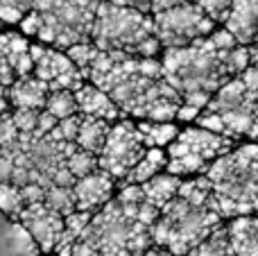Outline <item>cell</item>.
I'll list each match as a JSON object with an SVG mask.
<instances>
[{"label":"cell","instance_id":"obj_1","mask_svg":"<svg viewBox=\"0 0 258 256\" xmlns=\"http://www.w3.org/2000/svg\"><path fill=\"white\" fill-rule=\"evenodd\" d=\"M150 34H154V16L109 0L98 3L91 30V41L98 45V50H118L134 57L136 45Z\"/></svg>","mask_w":258,"mask_h":256},{"label":"cell","instance_id":"obj_2","mask_svg":"<svg viewBox=\"0 0 258 256\" xmlns=\"http://www.w3.org/2000/svg\"><path fill=\"white\" fill-rule=\"evenodd\" d=\"M161 216L170 222V236L165 249L172 256H186L215 227L222 225V218L211 207H190L179 195H174L161 207Z\"/></svg>","mask_w":258,"mask_h":256},{"label":"cell","instance_id":"obj_3","mask_svg":"<svg viewBox=\"0 0 258 256\" xmlns=\"http://www.w3.org/2000/svg\"><path fill=\"white\" fill-rule=\"evenodd\" d=\"M213 30L215 21H211L200 5L190 0L154 14V34L163 48H181L195 39L209 36Z\"/></svg>","mask_w":258,"mask_h":256},{"label":"cell","instance_id":"obj_4","mask_svg":"<svg viewBox=\"0 0 258 256\" xmlns=\"http://www.w3.org/2000/svg\"><path fill=\"white\" fill-rule=\"evenodd\" d=\"M143 152L145 145L136 125L132 120H116V125H109L107 139L98 154V168L109 172L113 179H125Z\"/></svg>","mask_w":258,"mask_h":256},{"label":"cell","instance_id":"obj_5","mask_svg":"<svg viewBox=\"0 0 258 256\" xmlns=\"http://www.w3.org/2000/svg\"><path fill=\"white\" fill-rule=\"evenodd\" d=\"M16 220L30 231L32 240L36 243L39 252H43V254L52 252L59 236L63 231V216H59L57 211L48 209L43 202L25 204Z\"/></svg>","mask_w":258,"mask_h":256},{"label":"cell","instance_id":"obj_6","mask_svg":"<svg viewBox=\"0 0 258 256\" xmlns=\"http://www.w3.org/2000/svg\"><path fill=\"white\" fill-rule=\"evenodd\" d=\"M32 73H34V77L43 80L50 91H59V89L77 91L84 84V77H82L80 68L68 59V54L63 50H57V48H45V52L34 63Z\"/></svg>","mask_w":258,"mask_h":256},{"label":"cell","instance_id":"obj_7","mask_svg":"<svg viewBox=\"0 0 258 256\" xmlns=\"http://www.w3.org/2000/svg\"><path fill=\"white\" fill-rule=\"evenodd\" d=\"M113 177L104 170H93L89 175L75 179L73 184V193H75V209L80 211H91L95 213L98 209H102L104 204L111 200L113 193Z\"/></svg>","mask_w":258,"mask_h":256},{"label":"cell","instance_id":"obj_8","mask_svg":"<svg viewBox=\"0 0 258 256\" xmlns=\"http://www.w3.org/2000/svg\"><path fill=\"white\" fill-rule=\"evenodd\" d=\"M227 30L236 36L238 43H258V0H233L227 18Z\"/></svg>","mask_w":258,"mask_h":256},{"label":"cell","instance_id":"obj_9","mask_svg":"<svg viewBox=\"0 0 258 256\" xmlns=\"http://www.w3.org/2000/svg\"><path fill=\"white\" fill-rule=\"evenodd\" d=\"M75 102H77V113H82V116L102 118L107 122H116L118 116H120V109L111 100V95L107 91L98 89L95 84H82L75 91Z\"/></svg>","mask_w":258,"mask_h":256},{"label":"cell","instance_id":"obj_10","mask_svg":"<svg viewBox=\"0 0 258 256\" xmlns=\"http://www.w3.org/2000/svg\"><path fill=\"white\" fill-rule=\"evenodd\" d=\"M177 141H181L188 148V152H195L200 157H204L206 161L220 157V154H227L231 148V139L224 134H213L209 130H181L177 136Z\"/></svg>","mask_w":258,"mask_h":256},{"label":"cell","instance_id":"obj_11","mask_svg":"<svg viewBox=\"0 0 258 256\" xmlns=\"http://www.w3.org/2000/svg\"><path fill=\"white\" fill-rule=\"evenodd\" d=\"M50 89L43 80L34 75L16 77L12 84L7 86V100L9 107H27V109H43L45 98H48Z\"/></svg>","mask_w":258,"mask_h":256},{"label":"cell","instance_id":"obj_12","mask_svg":"<svg viewBox=\"0 0 258 256\" xmlns=\"http://www.w3.org/2000/svg\"><path fill=\"white\" fill-rule=\"evenodd\" d=\"M82 116V113H80ZM111 122L102 120V118H93V116H82L80 120V132H77V148L86 150V152L100 154L104 145V139H107V132Z\"/></svg>","mask_w":258,"mask_h":256},{"label":"cell","instance_id":"obj_13","mask_svg":"<svg viewBox=\"0 0 258 256\" xmlns=\"http://www.w3.org/2000/svg\"><path fill=\"white\" fill-rule=\"evenodd\" d=\"M179 181L181 179H179L177 175H170V172L159 175V172H156L154 177H150L147 181L141 184L143 198H145V202H150V204H154L156 209H161L168 200H172L174 195H177Z\"/></svg>","mask_w":258,"mask_h":256},{"label":"cell","instance_id":"obj_14","mask_svg":"<svg viewBox=\"0 0 258 256\" xmlns=\"http://www.w3.org/2000/svg\"><path fill=\"white\" fill-rule=\"evenodd\" d=\"M165 163H168V157H165V152L161 148H145L143 157L129 170V175L122 179V184H143L150 177H154L159 170H163Z\"/></svg>","mask_w":258,"mask_h":256},{"label":"cell","instance_id":"obj_15","mask_svg":"<svg viewBox=\"0 0 258 256\" xmlns=\"http://www.w3.org/2000/svg\"><path fill=\"white\" fill-rule=\"evenodd\" d=\"M245 93H247V89H245V84H242L240 77H238V75L236 77H229V80L224 82V84L220 86L213 95H211L209 104H206L204 109H206V111L222 113V111H227V109L238 107V104L245 100Z\"/></svg>","mask_w":258,"mask_h":256},{"label":"cell","instance_id":"obj_16","mask_svg":"<svg viewBox=\"0 0 258 256\" xmlns=\"http://www.w3.org/2000/svg\"><path fill=\"white\" fill-rule=\"evenodd\" d=\"M136 130L141 134V141L145 148H163L179 134V130L172 122H156V120L136 122Z\"/></svg>","mask_w":258,"mask_h":256},{"label":"cell","instance_id":"obj_17","mask_svg":"<svg viewBox=\"0 0 258 256\" xmlns=\"http://www.w3.org/2000/svg\"><path fill=\"white\" fill-rule=\"evenodd\" d=\"M186 256H233L227 227L218 225L200 245H195Z\"/></svg>","mask_w":258,"mask_h":256},{"label":"cell","instance_id":"obj_18","mask_svg":"<svg viewBox=\"0 0 258 256\" xmlns=\"http://www.w3.org/2000/svg\"><path fill=\"white\" fill-rule=\"evenodd\" d=\"M43 204L52 211H57L59 216H68L71 211H75L73 186H48L43 195Z\"/></svg>","mask_w":258,"mask_h":256},{"label":"cell","instance_id":"obj_19","mask_svg":"<svg viewBox=\"0 0 258 256\" xmlns=\"http://www.w3.org/2000/svg\"><path fill=\"white\" fill-rule=\"evenodd\" d=\"M45 111H50L57 120L66 116H73L77 113V102H75V91H66V89H59V91H50L48 98H45Z\"/></svg>","mask_w":258,"mask_h":256},{"label":"cell","instance_id":"obj_20","mask_svg":"<svg viewBox=\"0 0 258 256\" xmlns=\"http://www.w3.org/2000/svg\"><path fill=\"white\" fill-rule=\"evenodd\" d=\"M206 159L200 157L195 152H186L177 159H168L165 168H168L170 175H177V177H183V175H195V172H202L206 168Z\"/></svg>","mask_w":258,"mask_h":256},{"label":"cell","instance_id":"obj_21","mask_svg":"<svg viewBox=\"0 0 258 256\" xmlns=\"http://www.w3.org/2000/svg\"><path fill=\"white\" fill-rule=\"evenodd\" d=\"M63 163H66V168L71 170V175L75 177V179H80V177H84V175H89V172L98 170V154L86 152V150L77 148L73 154H68Z\"/></svg>","mask_w":258,"mask_h":256},{"label":"cell","instance_id":"obj_22","mask_svg":"<svg viewBox=\"0 0 258 256\" xmlns=\"http://www.w3.org/2000/svg\"><path fill=\"white\" fill-rule=\"evenodd\" d=\"M66 54H68V59L80 68L82 77H86V71H89L91 61H93L95 54H98V45H95L93 41H80V43L66 48Z\"/></svg>","mask_w":258,"mask_h":256},{"label":"cell","instance_id":"obj_23","mask_svg":"<svg viewBox=\"0 0 258 256\" xmlns=\"http://www.w3.org/2000/svg\"><path fill=\"white\" fill-rule=\"evenodd\" d=\"M25 207L21 198V188L14 186L12 181H0V211L12 218H18L21 209Z\"/></svg>","mask_w":258,"mask_h":256},{"label":"cell","instance_id":"obj_24","mask_svg":"<svg viewBox=\"0 0 258 256\" xmlns=\"http://www.w3.org/2000/svg\"><path fill=\"white\" fill-rule=\"evenodd\" d=\"M80 120H82L80 113H73V116L61 118L45 136H50L52 141H75L77 132H80Z\"/></svg>","mask_w":258,"mask_h":256},{"label":"cell","instance_id":"obj_25","mask_svg":"<svg viewBox=\"0 0 258 256\" xmlns=\"http://www.w3.org/2000/svg\"><path fill=\"white\" fill-rule=\"evenodd\" d=\"M224 63H227V71H229V75L231 77L240 75V73L249 66V48L242 45V43L233 45L231 50L224 52Z\"/></svg>","mask_w":258,"mask_h":256},{"label":"cell","instance_id":"obj_26","mask_svg":"<svg viewBox=\"0 0 258 256\" xmlns=\"http://www.w3.org/2000/svg\"><path fill=\"white\" fill-rule=\"evenodd\" d=\"M177 195L181 200H186L190 207H206L211 190H204L195 179H192V181H179Z\"/></svg>","mask_w":258,"mask_h":256},{"label":"cell","instance_id":"obj_27","mask_svg":"<svg viewBox=\"0 0 258 256\" xmlns=\"http://www.w3.org/2000/svg\"><path fill=\"white\" fill-rule=\"evenodd\" d=\"M39 111L41 109H27V107H14V111H9L18 134H32V132H34Z\"/></svg>","mask_w":258,"mask_h":256},{"label":"cell","instance_id":"obj_28","mask_svg":"<svg viewBox=\"0 0 258 256\" xmlns=\"http://www.w3.org/2000/svg\"><path fill=\"white\" fill-rule=\"evenodd\" d=\"M197 5H200V9L211 21H224L233 0H197Z\"/></svg>","mask_w":258,"mask_h":256},{"label":"cell","instance_id":"obj_29","mask_svg":"<svg viewBox=\"0 0 258 256\" xmlns=\"http://www.w3.org/2000/svg\"><path fill=\"white\" fill-rule=\"evenodd\" d=\"M91 218H93L91 211H80V209H75V211H71L68 216H63V229L77 238V236L82 234V229L91 222Z\"/></svg>","mask_w":258,"mask_h":256},{"label":"cell","instance_id":"obj_30","mask_svg":"<svg viewBox=\"0 0 258 256\" xmlns=\"http://www.w3.org/2000/svg\"><path fill=\"white\" fill-rule=\"evenodd\" d=\"M136 71H138V75L150 77V80H159V77H163L161 61L154 59V57H138L136 59Z\"/></svg>","mask_w":258,"mask_h":256},{"label":"cell","instance_id":"obj_31","mask_svg":"<svg viewBox=\"0 0 258 256\" xmlns=\"http://www.w3.org/2000/svg\"><path fill=\"white\" fill-rule=\"evenodd\" d=\"M16 139H18V130H16V125H14L9 111L0 113V148L16 143Z\"/></svg>","mask_w":258,"mask_h":256},{"label":"cell","instance_id":"obj_32","mask_svg":"<svg viewBox=\"0 0 258 256\" xmlns=\"http://www.w3.org/2000/svg\"><path fill=\"white\" fill-rule=\"evenodd\" d=\"M206 39H209V43L213 45L215 50H231L233 45H238L236 36H233L227 27H224V30H213Z\"/></svg>","mask_w":258,"mask_h":256},{"label":"cell","instance_id":"obj_33","mask_svg":"<svg viewBox=\"0 0 258 256\" xmlns=\"http://www.w3.org/2000/svg\"><path fill=\"white\" fill-rule=\"evenodd\" d=\"M195 120L200 122V127H204V130L213 132V134H224V120H222V116H220V113H215V111H204V113H200ZM224 136H227V134H224ZM229 139H231V136H229Z\"/></svg>","mask_w":258,"mask_h":256},{"label":"cell","instance_id":"obj_34","mask_svg":"<svg viewBox=\"0 0 258 256\" xmlns=\"http://www.w3.org/2000/svg\"><path fill=\"white\" fill-rule=\"evenodd\" d=\"M143 200L145 198H143L141 184H122L120 190H118L116 202H120V204H141Z\"/></svg>","mask_w":258,"mask_h":256},{"label":"cell","instance_id":"obj_35","mask_svg":"<svg viewBox=\"0 0 258 256\" xmlns=\"http://www.w3.org/2000/svg\"><path fill=\"white\" fill-rule=\"evenodd\" d=\"M25 9L14 0H0V21L3 23H21Z\"/></svg>","mask_w":258,"mask_h":256},{"label":"cell","instance_id":"obj_36","mask_svg":"<svg viewBox=\"0 0 258 256\" xmlns=\"http://www.w3.org/2000/svg\"><path fill=\"white\" fill-rule=\"evenodd\" d=\"M41 23H43V18H41V12H36V9H27V12L23 14V18H21V30H23V34L36 36V32H39Z\"/></svg>","mask_w":258,"mask_h":256},{"label":"cell","instance_id":"obj_37","mask_svg":"<svg viewBox=\"0 0 258 256\" xmlns=\"http://www.w3.org/2000/svg\"><path fill=\"white\" fill-rule=\"evenodd\" d=\"M159 216H161V209H156L154 204L145 202V200L136 207V222H141L143 227H150Z\"/></svg>","mask_w":258,"mask_h":256},{"label":"cell","instance_id":"obj_38","mask_svg":"<svg viewBox=\"0 0 258 256\" xmlns=\"http://www.w3.org/2000/svg\"><path fill=\"white\" fill-rule=\"evenodd\" d=\"M21 188V198H23V204H36V202H43V195H45V188L41 184H23L18 186Z\"/></svg>","mask_w":258,"mask_h":256},{"label":"cell","instance_id":"obj_39","mask_svg":"<svg viewBox=\"0 0 258 256\" xmlns=\"http://www.w3.org/2000/svg\"><path fill=\"white\" fill-rule=\"evenodd\" d=\"M161 50V41L156 39V34H150L147 39H143L136 45V52L134 57H156V52Z\"/></svg>","mask_w":258,"mask_h":256},{"label":"cell","instance_id":"obj_40","mask_svg":"<svg viewBox=\"0 0 258 256\" xmlns=\"http://www.w3.org/2000/svg\"><path fill=\"white\" fill-rule=\"evenodd\" d=\"M57 122L59 120L52 116V113L45 111V109H41L39 116H36V127H34V132H32V134H34V136H45L54 125H57Z\"/></svg>","mask_w":258,"mask_h":256},{"label":"cell","instance_id":"obj_41","mask_svg":"<svg viewBox=\"0 0 258 256\" xmlns=\"http://www.w3.org/2000/svg\"><path fill=\"white\" fill-rule=\"evenodd\" d=\"M211 95H213V93H209V91H202V89L186 91V93H181V102L192 104V107H197V109H204L206 104H209Z\"/></svg>","mask_w":258,"mask_h":256},{"label":"cell","instance_id":"obj_42","mask_svg":"<svg viewBox=\"0 0 258 256\" xmlns=\"http://www.w3.org/2000/svg\"><path fill=\"white\" fill-rule=\"evenodd\" d=\"M14 80H16V75H14V68L9 66V61H7V54H5V43H3V34H0V84L9 86Z\"/></svg>","mask_w":258,"mask_h":256},{"label":"cell","instance_id":"obj_43","mask_svg":"<svg viewBox=\"0 0 258 256\" xmlns=\"http://www.w3.org/2000/svg\"><path fill=\"white\" fill-rule=\"evenodd\" d=\"M73 184H75V177L71 175L66 163H61V166L50 175V186H73Z\"/></svg>","mask_w":258,"mask_h":256},{"label":"cell","instance_id":"obj_44","mask_svg":"<svg viewBox=\"0 0 258 256\" xmlns=\"http://www.w3.org/2000/svg\"><path fill=\"white\" fill-rule=\"evenodd\" d=\"M71 256H98V249L91 240H84V238H75L73 243V249H71Z\"/></svg>","mask_w":258,"mask_h":256},{"label":"cell","instance_id":"obj_45","mask_svg":"<svg viewBox=\"0 0 258 256\" xmlns=\"http://www.w3.org/2000/svg\"><path fill=\"white\" fill-rule=\"evenodd\" d=\"M238 77L242 80V84H245L247 91H256V93H258V68H254L249 63V66H247Z\"/></svg>","mask_w":258,"mask_h":256},{"label":"cell","instance_id":"obj_46","mask_svg":"<svg viewBox=\"0 0 258 256\" xmlns=\"http://www.w3.org/2000/svg\"><path fill=\"white\" fill-rule=\"evenodd\" d=\"M200 111H202V109L192 107V104L181 102V104H179V109H177V116H174V118H179V120H183V122H190V120H195V118L200 116Z\"/></svg>","mask_w":258,"mask_h":256},{"label":"cell","instance_id":"obj_47","mask_svg":"<svg viewBox=\"0 0 258 256\" xmlns=\"http://www.w3.org/2000/svg\"><path fill=\"white\" fill-rule=\"evenodd\" d=\"M113 5H120V7H134L143 14H150V0H109Z\"/></svg>","mask_w":258,"mask_h":256},{"label":"cell","instance_id":"obj_48","mask_svg":"<svg viewBox=\"0 0 258 256\" xmlns=\"http://www.w3.org/2000/svg\"><path fill=\"white\" fill-rule=\"evenodd\" d=\"M186 3V0H150V14H159L165 12L170 7H177V5Z\"/></svg>","mask_w":258,"mask_h":256},{"label":"cell","instance_id":"obj_49","mask_svg":"<svg viewBox=\"0 0 258 256\" xmlns=\"http://www.w3.org/2000/svg\"><path fill=\"white\" fill-rule=\"evenodd\" d=\"M141 256H172V254H170L165 247H156V245H152V247H147Z\"/></svg>","mask_w":258,"mask_h":256},{"label":"cell","instance_id":"obj_50","mask_svg":"<svg viewBox=\"0 0 258 256\" xmlns=\"http://www.w3.org/2000/svg\"><path fill=\"white\" fill-rule=\"evenodd\" d=\"M9 111V100H7V86L0 84V113Z\"/></svg>","mask_w":258,"mask_h":256},{"label":"cell","instance_id":"obj_51","mask_svg":"<svg viewBox=\"0 0 258 256\" xmlns=\"http://www.w3.org/2000/svg\"><path fill=\"white\" fill-rule=\"evenodd\" d=\"M249 63H251L254 68H258V43L249 48Z\"/></svg>","mask_w":258,"mask_h":256},{"label":"cell","instance_id":"obj_52","mask_svg":"<svg viewBox=\"0 0 258 256\" xmlns=\"http://www.w3.org/2000/svg\"><path fill=\"white\" fill-rule=\"evenodd\" d=\"M247 136H251V139H258V118H254V122H251L249 132H247Z\"/></svg>","mask_w":258,"mask_h":256},{"label":"cell","instance_id":"obj_53","mask_svg":"<svg viewBox=\"0 0 258 256\" xmlns=\"http://www.w3.org/2000/svg\"><path fill=\"white\" fill-rule=\"evenodd\" d=\"M190 3H197V0H190Z\"/></svg>","mask_w":258,"mask_h":256}]
</instances>
